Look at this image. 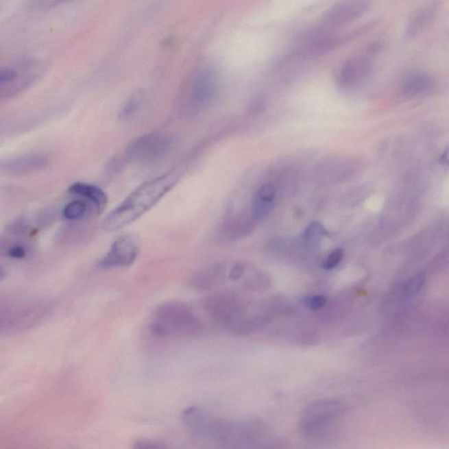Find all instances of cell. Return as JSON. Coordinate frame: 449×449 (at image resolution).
<instances>
[{
	"instance_id": "484cf974",
	"label": "cell",
	"mask_w": 449,
	"mask_h": 449,
	"mask_svg": "<svg viewBox=\"0 0 449 449\" xmlns=\"http://www.w3.org/2000/svg\"><path fill=\"white\" fill-rule=\"evenodd\" d=\"M316 337L312 334H306L300 337V343L301 344H308L312 345L314 342H316Z\"/></svg>"
},
{
	"instance_id": "5b68a950",
	"label": "cell",
	"mask_w": 449,
	"mask_h": 449,
	"mask_svg": "<svg viewBox=\"0 0 449 449\" xmlns=\"http://www.w3.org/2000/svg\"><path fill=\"white\" fill-rule=\"evenodd\" d=\"M345 406L340 400H322L313 402L304 410L300 426L304 436L312 439L330 435L344 415Z\"/></svg>"
},
{
	"instance_id": "ba28073f",
	"label": "cell",
	"mask_w": 449,
	"mask_h": 449,
	"mask_svg": "<svg viewBox=\"0 0 449 449\" xmlns=\"http://www.w3.org/2000/svg\"><path fill=\"white\" fill-rule=\"evenodd\" d=\"M49 162L50 156L47 153H24L2 161L0 169L8 177H22L43 171Z\"/></svg>"
},
{
	"instance_id": "44dd1931",
	"label": "cell",
	"mask_w": 449,
	"mask_h": 449,
	"mask_svg": "<svg viewBox=\"0 0 449 449\" xmlns=\"http://www.w3.org/2000/svg\"><path fill=\"white\" fill-rule=\"evenodd\" d=\"M343 250L338 249L332 251L326 257L324 263H323V269H326V271H331V269H335L336 267L340 265L342 259H343Z\"/></svg>"
},
{
	"instance_id": "ffe728a7",
	"label": "cell",
	"mask_w": 449,
	"mask_h": 449,
	"mask_svg": "<svg viewBox=\"0 0 449 449\" xmlns=\"http://www.w3.org/2000/svg\"><path fill=\"white\" fill-rule=\"evenodd\" d=\"M426 278L425 276L422 274L417 275L411 278L407 282L404 289V298L406 300H413L417 294L422 290L424 284H425Z\"/></svg>"
},
{
	"instance_id": "4316f807",
	"label": "cell",
	"mask_w": 449,
	"mask_h": 449,
	"mask_svg": "<svg viewBox=\"0 0 449 449\" xmlns=\"http://www.w3.org/2000/svg\"><path fill=\"white\" fill-rule=\"evenodd\" d=\"M442 158H444V161L446 163H449V149L444 154V156L442 157Z\"/></svg>"
},
{
	"instance_id": "5bb4252c",
	"label": "cell",
	"mask_w": 449,
	"mask_h": 449,
	"mask_svg": "<svg viewBox=\"0 0 449 449\" xmlns=\"http://www.w3.org/2000/svg\"><path fill=\"white\" fill-rule=\"evenodd\" d=\"M369 60L363 56L351 59L348 62L341 76V83L345 86H350L356 82L359 81L361 78L365 76L367 71H369Z\"/></svg>"
},
{
	"instance_id": "6da1fadb",
	"label": "cell",
	"mask_w": 449,
	"mask_h": 449,
	"mask_svg": "<svg viewBox=\"0 0 449 449\" xmlns=\"http://www.w3.org/2000/svg\"><path fill=\"white\" fill-rule=\"evenodd\" d=\"M178 178L177 172L171 171L141 184L106 217L104 229L116 232L136 222L173 189Z\"/></svg>"
},
{
	"instance_id": "4fadbf2b",
	"label": "cell",
	"mask_w": 449,
	"mask_h": 449,
	"mask_svg": "<svg viewBox=\"0 0 449 449\" xmlns=\"http://www.w3.org/2000/svg\"><path fill=\"white\" fill-rule=\"evenodd\" d=\"M276 191L274 184H265L256 191L253 201V215L262 221L271 215L274 209Z\"/></svg>"
},
{
	"instance_id": "d6986e66",
	"label": "cell",
	"mask_w": 449,
	"mask_h": 449,
	"mask_svg": "<svg viewBox=\"0 0 449 449\" xmlns=\"http://www.w3.org/2000/svg\"><path fill=\"white\" fill-rule=\"evenodd\" d=\"M2 253L11 259L22 260L26 258L29 254V250L26 244L20 243V241H12V243H5L2 241L1 245Z\"/></svg>"
},
{
	"instance_id": "7a4b0ae2",
	"label": "cell",
	"mask_w": 449,
	"mask_h": 449,
	"mask_svg": "<svg viewBox=\"0 0 449 449\" xmlns=\"http://www.w3.org/2000/svg\"><path fill=\"white\" fill-rule=\"evenodd\" d=\"M54 301L48 298H21L2 301L0 306V331L3 335L23 334L42 324L55 310Z\"/></svg>"
},
{
	"instance_id": "ac0fdd59",
	"label": "cell",
	"mask_w": 449,
	"mask_h": 449,
	"mask_svg": "<svg viewBox=\"0 0 449 449\" xmlns=\"http://www.w3.org/2000/svg\"><path fill=\"white\" fill-rule=\"evenodd\" d=\"M325 234L326 229L324 226L319 222H313L304 232V243L310 250L318 249Z\"/></svg>"
},
{
	"instance_id": "9a60e30c",
	"label": "cell",
	"mask_w": 449,
	"mask_h": 449,
	"mask_svg": "<svg viewBox=\"0 0 449 449\" xmlns=\"http://www.w3.org/2000/svg\"><path fill=\"white\" fill-rule=\"evenodd\" d=\"M431 86V78L428 74L420 71H413L407 74L401 83L402 90L406 95H417L428 90Z\"/></svg>"
},
{
	"instance_id": "277c9868",
	"label": "cell",
	"mask_w": 449,
	"mask_h": 449,
	"mask_svg": "<svg viewBox=\"0 0 449 449\" xmlns=\"http://www.w3.org/2000/svg\"><path fill=\"white\" fill-rule=\"evenodd\" d=\"M177 143V137L171 134H143L128 144L124 154L125 162L138 166L158 165L171 155Z\"/></svg>"
},
{
	"instance_id": "e0dca14e",
	"label": "cell",
	"mask_w": 449,
	"mask_h": 449,
	"mask_svg": "<svg viewBox=\"0 0 449 449\" xmlns=\"http://www.w3.org/2000/svg\"><path fill=\"white\" fill-rule=\"evenodd\" d=\"M144 99L141 94H134L125 102L123 108L119 114V118L121 121L128 122L133 121L141 114L143 108Z\"/></svg>"
},
{
	"instance_id": "d4e9b609",
	"label": "cell",
	"mask_w": 449,
	"mask_h": 449,
	"mask_svg": "<svg viewBox=\"0 0 449 449\" xmlns=\"http://www.w3.org/2000/svg\"><path fill=\"white\" fill-rule=\"evenodd\" d=\"M245 272V267L243 265H241V263H237L236 265H234L233 267V269H231L230 275H229V278L232 279V280H238V279H240L241 276H243Z\"/></svg>"
},
{
	"instance_id": "9c48e42d",
	"label": "cell",
	"mask_w": 449,
	"mask_h": 449,
	"mask_svg": "<svg viewBox=\"0 0 449 449\" xmlns=\"http://www.w3.org/2000/svg\"><path fill=\"white\" fill-rule=\"evenodd\" d=\"M32 71V66L24 64L3 68L0 72L1 99L12 98L29 86L34 80Z\"/></svg>"
},
{
	"instance_id": "52a82bcc",
	"label": "cell",
	"mask_w": 449,
	"mask_h": 449,
	"mask_svg": "<svg viewBox=\"0 0 449 449\" xmlns=\"http://www.w3.org/2000/svg\"><path fill=\"white\" fill-rule=\"evenodd\" d=\"M139 250V241L134 235H121L112 243L108 252L99 260L98 266L105 269L130 266L136 262Z\"/></svg>"
},
{
	"instance_id": "7402d4cb",
	"label": "cell",
	"mask_w": 449,
	"mask_h": 449,
	"mask_svg": "<svg viewBox=\"0 0 449 449\" xmlns=\"http://www.w3.org/2000/svg\"><path fill=\"white\" fill-rule=\"evenodd\" d=\"M304 304L310 310L319 311L326 306L328 298L323 295H314V296L304 298Z\"/></svg>"
},
{
	"instance_id": "cb8c5ba5",
	"label": "cell",
	"mask_w": 449,
	"mask_h": 449,
	"mask_svg": "<svg viewBox=\"0 0 449 449\" xmlns=\"http://www.w3.org/2000/svg\"><path fill=\"white\" fill-rule=\"evenodd\" d=\"M134 447L138 448H165V446L160 441H150V439H144V441H139Z\"/></svg>"
},
{
	"instance_id": "2e32d148",
	"label": "cell",
	"mask_w": 449,
	"mask_h": 449,
	"mask_svg": "<svg viewBox=\"0 0 449 449\" xmlns=\"http://www.w3.org/2000/svg\"><path fill=\"white\" fill-rule=\"evenodd\" d=\"M62 215L68 221H80L88 217L95 215L93 207L84 199H76L66 204L62 208Z\"/></svg>"
},
{
	"instance_id": "3957f363",
	"label": "cell",
	"mask_w": 449,
	"mask_h": 449,
	"mask_svg": "<svg viewBox=\"0 0 449 449\" xmlns=\"http://www.w3.org/2000/svg\"><path fill=\"white\" fill-rule=\"evenodd\" d=\"M149 329L159 338L193 337L202 330L200 320L186 304L166 302L154 311Z\"/></svg>"
},
{
	"instance_id": "8992f818",
	"label": "cell",
	"mask_w": 449,
	"mask_h": 449,
	"mask_svg": "<svg viewBox=\"0 0 449 449\" xmlns=\"http://www.w3.org/2000/svg\"><path fill=\"white\" fill-rule=\"evenodd\" d=\"M203 306L210 317L217 323L224 326L228 331L247 317L244 315L240 302L231 295H213L206 298Z\"/></svg>"
},
{
	"instance_id": "30bf717a",
	"label": "cell",
	"mask_w": 449,
	"mask_h": 449,
	"mask_svg": "<svg viewBox=\"0 0 449 449\" xmlns=\"http://www.w3.org/2000/svg\"><path fill=\"white\" fill-rule=\"evenodd\" d=\"M216 83L215 77L210 72H203L194 81L191 87L188 108L199 110L211 101L215 95Z\"/></svg>"
},
{
	"instance_id": "603a6c76",
	"label": "cell",
	"mask_w": 449,
	"mask_h": 449,
	"mask_svg": "<svg viewBox=\"0 0 449 449\" xmlns=\"http://www.w3.org/2000/svg\"><path fill=\"white\" fill-rule=\"evenodd\" d=\"M269 280H266L263 276H256L249 281V287L254 289V290H263V289L269 287Z\"/></svg>"
},
{
	"instance_id": "7c38bea8",
	"label": "cell",
	"mask_w": 449,
	"mask_h": 449,
	"mask_svg": "<svg viewBox=\"0 0 449 449\" xmlns=\"http://www.w3.org/2000/svg\"><path fill=\"white\" fill-rule=\"evenodd\" d=\"M439 8V2L432 1L414 12L407 22L406 36L409 38H414L426 29V27H429V25L435 20Z\"/></svg>"
},
{
	"instance_id": "8fae6325",
	"label": "cell",
	"mask_w": 449,
	"mask_h": 449,
	"mask_svg": "<svg viewBox=\"0 0 449 449\" xmlns=\"http://www.w3.org/2000/svg\"><path fill=\"white\" fill-rule=\"evenodd\" d=\"M68 193L86 201L93 207L95 215L103 213L108 204V197L101 188L84 182H76L69 186Z\"/></svg>"
}]
</instances>
